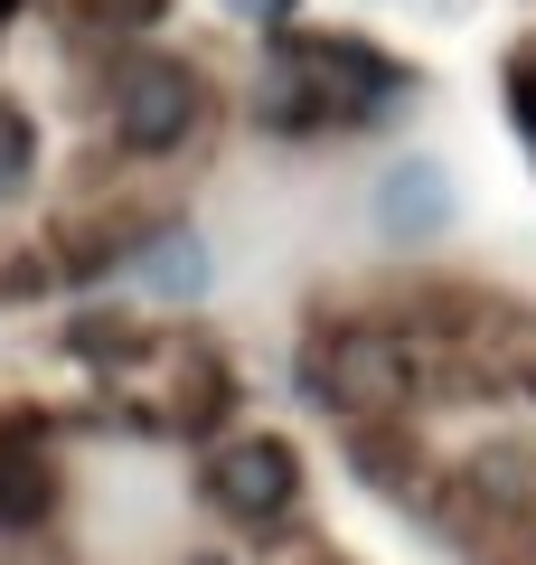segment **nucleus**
<instances>
[{
  "label": "nucleus",
  "mask_w": 536,
  "mask_h": 565,
  "mask_svg": "<svg viewBox=\"0 0 536 565\" xmlns=\"http://www.w3.org/2000/svg\"><path fill=\"white\" fill-rule=\"evenodd\" d=\"M508 114H517V132L536 141V57H517V66H508Z\"/></svg>",
  "instance_id": "nucleus-7"
},
{
  "label": "nucleus",
  "mask_w": 536,
  "mask_h": 565,
  "mask_svg": "<svg viewBox=\"0 0 536 565\" xmlns=\"http://www.w3.org/2000/svg\"><path fill=\"white\" fill-rule=\"evenodd\" d=\"M29 170H39V132H29L20 104H0V207L29 189Z\"/></svg>",
  "instance_id": "nucleus-6"
},
{
  "label": "nucleus",
  "mask_w": 536,
  "mask_h": 565,
  "mask_svg": "<svg viewBox=\"0 0 536 565\" xmlns=\"http://www.w3.org/2000/svg\"><path fill=\"white\" fill-rule=\"evenodd\" d=\"M292 57H301V66H311V76H320V85H330V95H339V104H349V114H357V104H377V95H386V85H396V66H386V57H377V47H349V39H301V47H292Z\"/></svg>",
  "instance_id": "nucleus-4"
},
{
  "label": "nucleus",
  "mask_w": 536,
  "mask_h": 565,
  "mask_svg": "<svg viewBox=\"0 0 536 565\" xmlns=\"http://www.w3.org/2000/svg\"><path fill=\"white\" fill-rule=\"evenodd\" d=\"M0 20H10V0H0Z\"/></svg>",
  "instance_id": "nucleus-8"
},
{
  "label": "nucleus",
  "mask_w": 536,
  "mask_h": 565,
  "mask_svg": "<svg viewBox=\"0 0 536 565\" xmlns=\"http://www.w3.org/2000/svg\"><path fill=\"white\" fill-rule=\"evenodd\" d=\"M292 490H301V462L274 434H245V444H226L217 462H207V500H217L226 519H282Z\"/></svg>",
  "instance_id": "nucleus-3"
},
{
  "label": "nucleus",
  "mask_w": 536,
  "mask_h": 565,
  "mask_svg": "<svg viewBox=\"0 0 536 565\" xmlns=\"http://www.w3.org/2000/svg\"><path fill=\"white\" fill-rule=\"evenodd\" d=\"M189 122H199V76L170 57H141L114 76V141L122 151H141V161H160V151H179L189 141Z\"/></svg>",
  "instance_id": "nucleus-2"
},
{
  "label": "nucleus",
  "mask_w": 536,
  "mask_h": 565,
  "mask_svg": "<svg viewBox=\"0 0 536 565\" xmlns=\"http://www.w3.org/2000/svg\"><path fill=\"white\" fill-rule=\"evenodd\" d=\"M57 509V471L39 452H0V527H39Z\"/></svg>",
  "instance_id": "nucleus-5"
},
{
  "label": "nucleus",
  "mask_w": 536,
  "mask_h": 565,
  "mask_svg": "<svg viewBox=\"0 0 536 565\" xmlns=\"http://www.w3.org/2000/svg\"><path fill=\"white\" fill-rule=\"evenodd\" d=\"M311 377H320V405H339V415H396L415 396V349L396 330H339Z\"/></svg>",
  "instance_id": "nucleus-1"
}]
</instances>
